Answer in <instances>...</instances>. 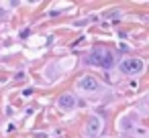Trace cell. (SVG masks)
Listing matches in <instances>:
<instances>
[{
    "instance_id": "4",
    "label": "cell",
    "mask_w": 149,
    "mask_h": 138,
    "mask_svg": "<svg viewBox=\"0 0 149 138\" xmlns=\"http://www.w3.org/2000/svg\"><path fill=\"white\" fill-rule=\"evenodd\" d=\"M57 104H59L61 110H72V108L76 106V97H74L72 93H61L59 100H57Z\"/></svg>"
},
{
    "instance_id": "2",
    "label": "cell",
    "mask_w": 149,
    "mask_h": 138,
    "mask_svg": "<svg viewBox=\"0 0 149 138\" xmlns=\"http://www.w3.org/2000/svg\"><path fill=\"white\" fill-rule=\"evenodd\" d=\"M120 69L125 71V73H139L141 69H143V63H141V59H127V61H123L120 63Z\"/></svg>"
},
{
    "instance_id": "1",
    "label": "cell",
    "mask_w": 149,
    "mask_h": 138,
    "mask_svg": "<svg viewBox=\"0 0 149 138\" xmlns=\"http://www.w3.org/2000/svg\"><path fill=\"white\" fill-rule=\"evenodd\" d=\"M90 63L100 65L104 69H110V67H114V55L104 51V49H94L92 55H90Z\"/></svg>"
},
{
    "instance_id": "5",
    "label": "cell",
    "mask_w": 149,
    "mask_h": 138,
    "mask_svg": "<svg viewBox=\"0 0 149 138\" xmlns=\"http://www.w3.org/2000/svg\"><path fill=\"white\" fill-rule=\"evenodd\" d=\"M100 128H102L100 118H98V116H92L90 122H88V134H90V136H96V134L100 132Z\"/></svg>"
},
{
    "instance_id": "6",
    "label": "cell",
    "mask_w": 149,
    "mask_h": 138,
    "mask_svg": "<svg viewBox=\"0 0 149 138\" xmlns=\"http://www.w3.org/2000/svg\"><path fill=\"white\" fill-rule=\"evenodd\" d=\"M0 14H2V10H0Z\"/></svg>"
},
{
    "instance_id": "3",
    "label": "cell",
    "mask_w": 149,
    "mask_h": 138,
    "mask_svg": "<svg viewBox=\"0 0 149 138\" xmlns=\"http://www.w3.org/2000/svg\"><path fill=\"white\" fill-rule=\"evenodd\" d=\"M80 87H82V89H88V91H96V89H98V81H96V77H92V75H84V77L80 79Z\"/></svg>"
}]
</instances>
